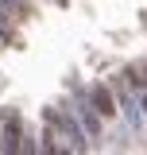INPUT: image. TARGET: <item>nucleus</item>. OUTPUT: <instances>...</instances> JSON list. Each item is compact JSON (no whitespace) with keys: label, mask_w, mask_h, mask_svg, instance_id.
<instances>
[{"label":"nucleus","mask_w":147,"mask_h":155,"mask_svg":"<svg viewBox=\"0 0 147 155\" xmlns=\"http://www.w3.org/2000/svg\"><path fill=\"white\" fill-rule=\"evenodd\" d=\"M0 8H4V12H8L12 19H27V16H31L27 0H0Z\"/></svg>","instance_id":"7ed1b4c3"},{"label":"nucleus","mask_w":147,"mask_h":155,"mask_svg":"<svg viewBox=\"0 0 147 155\" xmlns=\"http://www.w3.org/2000/svg\"><path fill=\"white\" fill-rule=\"evenodd\" d=\"M89 105L97 109V116H116V101H112V93H109V85H93L89 89Z\"/></svg>","instance_id":"f257e3e1"},{"label":"nucleus","mask_w":147,"mask_h":155,"mask_svg":"<svg viewBox=\"0 0 147 155\" xmlns=\"http://www.w3.org/2000/svg\"><path fill=\"white\" fill-rule=\"evenodd\" d=\"M19 132H23L19 116L8 113V116H4V147H8V151H19Z\"/></svg>","instance_id":"f03ea898"}]
</instances>
